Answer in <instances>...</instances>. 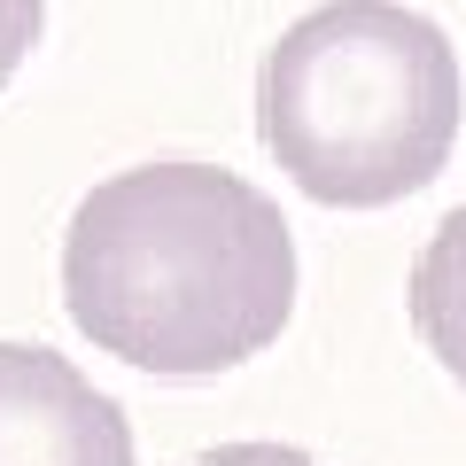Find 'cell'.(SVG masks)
Here are the masks:
<instances>
[{"instance_id":"cell-1","label":"cell","mask_w":466,"mask_h":466,"mask_svg":"<svg viewBox=\"0 0 466 466\" xmlns=\"http://www.w3.org/2000/svg\"><path fill=\"white\" fill-rule=\"evenodd\" d=\"M78 334L140 373H226L280 342L296 241L272 195L218 164H140L101 179L63 233Z\"/></svg>"},{"instance_id":"cell-3","label":"cell","mask_w":466,"mask_h":466,"mask_svg":"<svg viewBox=\"0 0 466 466\" xmlns=\"http://www.w3.org/2000/svg\"><path fill=\"white\" fill-rule=\"evenodd\" d=\"M0 466H133V428L70 358L0 342Z\"/></svg>"},{"instance_id":"cell-2","label":"cell","mask_w":466,"mask_h":466,"mask_svg":"<svg viewBox=\"0 0 466 466\" xmlns=\"http://www.w3.org/2000/svg\"><path fill=\"white\" fill-rule=\"evenodd\" d=\"M459 109V55L404 0H319L257 70V140L334 210L420 195L451 164Z\"/></svg>"},{"instance_id":"cell-5","label":"cell","mask_w":466,"mask_h":466,"mask_svg":"<svg viewBox=\"0 0 466 466\" xmlns=\"http://www.w3.org/2000/svg\"><path fill=\"white\" fill-rule=\"evenodd\" d=\"M39 16H47V0H0V86L24 70V55L39 47Z\"/></svg>"},{"instance_id":"cell-6","label":"cell","mask_w":466,"mask_h":466,"mask_svg":"<svg viewBox=\"0 0 466 466\" xmlns=\"http://www.w3.org/2000/svg\"><path fill=\"white\" fill-rule=\"evenodd\" d=\"M195 466H319V459H303L296 443H226V451H210Z\"/></svg>"},{"instance_id":"cell-4","label":"cell","mask_w":466,"mask_h":466,"mask_svg":"<svg viewBox=\"0 0 466 466\" xmlns=\"http://www.w3.org/2000/svg\"><path fill=\"white\" fill-rule=\"evenodd\" d=\"M412 327L428 358L466 389V202L428 233V249L412 265Z\"/></svg>"}]
</instances>
